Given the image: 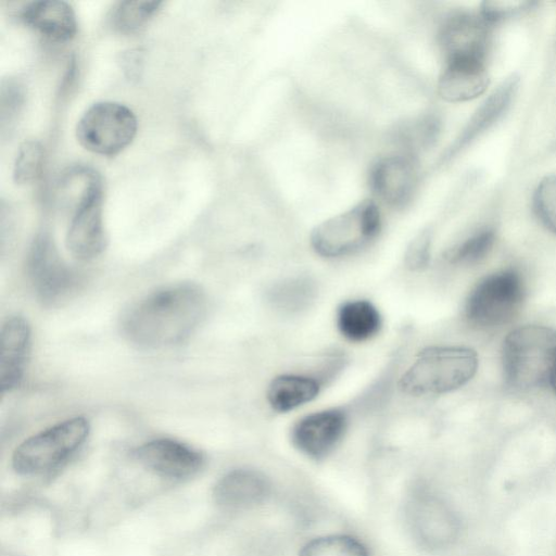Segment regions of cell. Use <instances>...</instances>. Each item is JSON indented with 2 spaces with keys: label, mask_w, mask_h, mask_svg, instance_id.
<instances>
[{
  "label": "cell",
  "mask_w": 556,
  "mask_h": 556,
  "mask_svg": "<svg viewBox=\"0 0 556 556\" xmlns=\"http://www.w3.org/2000/svg\"><path fill=\"white\" fill-rule=\"evenodd\" d=\"M206 311L203 290L190 282L157 289L128 308L122 332L132 344L162 349L185 341L199 327Z\"/></svg>",
  "instance_id": "obj_1"
},
{
  "label": "cell",
  "mask_w": 556,
  "mask_h": 556,
  "mask_svg": "<svg viewBox=\"0 0 556 556\" xmlns=\"http://www.w3.org/2000/svg\"><path fill=\"white\" fill-rule=\"evenodd\" d=\"M555 364V329L526 325L505 337L502 365L505 382L511 389L528 391L549 384Z\"/></svg>",
  "instance_id": "obj_2"
},
{
  "label": "cell",
  "mask_w": 556,
  "mask_h": 556,
  "mask_svg": "<svg viewBox=\"0 0 556 556\" xmlns=\"http://www.w3.org/2000/svg\"><path fill=\"white\" fill-rule=\"evenodd\" d=\"M478 355L465 346H430L422 350L400 380L406 394L428 395L454 391L477 372Z\"/></svg>",
  "instance_id": "obj_3"
},
{
  "label": "cell",
  "mask_w": 556,
  "mask_h": 556,
  "mask_svg": "<svg viewBox=\"0 0 556 556\" xmlns=\"http://www.w3.org/2000/svg\"><path fill=\"white\" fill-rule=\"evenodd\" d=\"M526 283L515 268H505L483 277L471 290L465 305L467 321L478 329L509 324L526 299Z\"/></svg>",
  "instance_id": "obj_4"
},
{
  "label": "cell",
  "mask_w": 556,
  "mask_h": 556,
  "mask_svg": "<svg viewBox=\"0 0 556 556\" xmlns=\"http://www.w3.org/2000/svg\"><path fill=\"white\" fill-rule=\"evenodd\" d=\"M405 516L413 539L428 551H446L462 536L459 514L441 494L426 485L413 490Z\"/></svg>",
  "instance_id": "obj_5"
},
{
  "label": "cell",
  "mask_w": 556,
  "mask_h": 556,
  "mask_svg": "<svg viewBox=\"0 0 556 556\" xmlns=\"http://www.w3.org/2000/svg\"><path fill=\"white\" fill-rule=\"evenodd\" d=\"M89 422L74 417L23 441L12 455V467L22 476L49 472L65 462L86 441Z\"/></svg>",
  "instance_id": "obj_6"
},
{
  "label": "cell",
  "mask_w": 556,
  "mask_h": 556,
  "mask_svg": "<svg viewBox=\"0 0 556 556\" xmlns=\"http://www.w3.org/2000/svg\"><path fill=\"white\" fill-rule=\"evenodd\" d=\"M137 129V117L129 108L103 101L92 104L81 115L76 126V138L84 149L112 156L131 143Z\"/></svg>",
  "instance_id": "obj_7"
},
{
  "label": "cell",
  "mask_w": 556,
  "mask_h": 556,
  "mask_svg": "<svg viewBox=\"0 0 556 556\" xmlns=\"http://www.w3.org/2000/svg\"><path fill=\"white\" fill-rule=\"evenodd\" d=\"M380 213L369 200L319 224L312 233L317 253L337 257L355 252L370 242L380 229Z\"/></svg>",
  "instance_id": "obj_8"
},
{
  "label": "cell",
  "mask_w": 556,
  "mask_h": 556,
  "mask_svg": "<svg viewBox=\"0 0 556 556\" xmlns=\"http://www.w3.org/2000/svg\"><path fill=\"white\" fill-rule=\"evenodd\" d=\"M102 204L101 180L97 174L91 172L66 233L68 251L80 261L97 257L106 247Z\"/></svg>",
  "instance_id": "obj_9"
},
{
  "label": "cell",
  "mask_w": 556,
  "mask_h": 556,
  "mask_svg": "<svg viewBox=\"0 0 556 556\" xmlns=\"http://www.w3.org/2000/svg\"><path fill=\"white\" fill-rule=\"evenodd\" d=\"M26 268L37 296L47 305L64 300L77 282L74 270L61 258L51 239L43 235L34 241Z\"/></svg>",
  "instance_id": "obj_10"
},
{
  "label": "cell",
  "mask_w": 556,
  "mask_h": 556,
  "mask_svg": "<svg viewBox=\"0 0 556 556\" xmlns=\"http://www.w3.org/2000/svg\"><path fill=\"white\" fill-rule=\"evenodd\" d=\"M134 456L154 475L177 480L193 477L204 464V457L199 451L167 438L143 443L134 451Z\"/></svg>",
  "instance_id": "obj_11"
},
{
  "label": "cell",
  "mask_w": 556,
  "mask_h": 556,
  "mask_svg": "<svg viewBox=\"0 0 556 556\" xmlns=\"http://www.w3.org/2000/svg\"><path fill=\"white\" fill-rule=\"evenodd\" d=\"M346 426L345 415L329 409L301 419L292 431L295 447L312 459L327 457L340 442Z\"/></svg>",
  "instance_id": "obj_12"
},
{
  "label": "cell",
  "mask_w": 556,
  "mask_h": 556,
  "mask_svg": "<svg viewBox=\"0 0 556 556\" xmlns=\"http://www.w3.org/2000/svg\"><path fill=\"white\" fill-rule=\"evenodd\" d=\"M271 493L269 479L255 469L238 468L225 473L214 485L213 498L225 510L253 508L267 501Z\"/></svg>",
  "instance_id": "obj_13"
},
{
  "label": "cell",
  "mask_w": 556,
  "mask_h": 556,
  "mask_svg": "<svg viewBox=\"0 0 556 556\" xmlns=\"http://www.w3.org/2000/svg\"><path fill=\"white\" fill-rule=\"evenodd\" d=\"M369 182L381 201L393 206L403 205L415 190L417 164L410 155L386 156L371 168Z\"/></svg>",
  "instance_id": "obj_14"
},
{
  "label": "cell",
  "mask_w": 556,
  "mask_h": 556,
  "mask_svg": "<svg viewBox=\"0 0 556 556\" xmlns=\"http://www.w3.org/2000/svg\"><path fill=\"white\" fill-rule=\"evenodd\" d=\"M489 25L481 14H457L447 20L440 34L447 61H483L489 42Z\"/></svg>",
  "instance_id": "obj_15"
},
{
  "label": "cell",
  "mask_w": 556,
  "mask_h": 556,
  "mask_svg": "<svg viewBox=\"0 0 556 556\" xmlns=\"http://www.w3.org/2000/svg\"><path fill=\"white\" fill-rule=\"evenodd\" d=\"M30 327L21 316L9 318L0 332V389L8 392L23 380L30 349Z\"/></svg>",
  "instance_id": "obj_16"
},
{
  "label": "cell",
  "mask_w": 556,
  "mask_h": 556,
  "mask_svg": "<svg viewBox=\"0 0 556 556\" xmlns=\"http://www.w3.org/2000/svg\"><path fill=\"white\" fill-rule=\"evenodd\" d=\"M20 15L28 27L52 41H68L77 31L75 12L65 1H33L22 9Z\"/></svg>",
  "instance_id": "obj_17"
},
{
  "label": "cell",
  "mask_w": 556,
  "mask_h": 556,
  "mask_svg": "<svg viewBox=\"0 0 556 556\" xmlns=\"http://www.w3.org/2000/svg\"><path fill=\"white\" fill-rule=\"evenodd\" d=\"M489 84L484 61L452 60L439 78L438 91L446 101L464 102L482 94Z\"/></svg>",
  "instance_id": "obj_18"
},
{
  "label": "cell",
  "mask_w": 556,
  "mask_h": 556,
  "mask_svg": "<svg viewBox=\"0 0 556 556\" xmlns=\"http://www.w3.org/2000/svg\"><path fill=\"white\" fill-rule=\"evenodd\" d=\"M518 88V78L514 75L503 80L481 103L469 119L453 148L458 150L475 137L491 127L507 110Z\"/></svg>",
  "instance_id": "obj_19"
},
{
  "label": "cell",
  "mask_w": 556,
  "mask_h": 556,
  "mask_svg": "<svg viewBox=\"0 0 556 556\" xmlns=\"http://www.w3.org/2000/svg\"><path fill=\"white\" fill-rule=\"evenodd\" d=\"M337 324L344 338L361 342L377 334L381 318L371 303L358 300L346 302L339 308Z\"/></svg>",
  "instance_id": "obj_20"
},
{
  "label": "cell",
  "mask_w": 556,
  "mask_h": 556,
  "mask_svg": "<svg viewBox=\"0 0 556 556\" xmlns=\"http://www.w3.org/2000/svg\"><path fill=\"white\" fill-rule=\"evenodd\" d=\"M319 392V383L306 376L277 377L268 389V402L278 412L291 410L312 401Z\"/></svg>",
  "instance_id": "obj_21"
},
{
  "label": "cell",
  "mask_w": 556,
  "mask_h": 556,
  "mask_svg": "<svg viewBox=\"0 0 556 556\" xmlns=\"http://www.w3.org/2000/svg\"><path fill=\"white\" fill-rule=\"evenodd\" d=\"M299 556H370L367 544L350 533H329L307 540Z\"/></svg>",
  "instance_id": "obj_22"
},
{
  "label": "cell",
  "mask_w": 556,
  "mask_h": 556,
  "mask_svg": "<svg viewBox=\"0 0 556 556\" xmlns=\"http://www.w3.org/2000/svg\"><path fill=\"white\" fill-rule=\"evenodd\" d=\"M315 295L314 283L306 278H293L276 285L269 292L271 304L287 313L305 308Z\"/></svg>",
  "instance_id": "obj_23"
},
{
  "label": "cell",
  "mask_w": 556,
  "mask_h": 556,
  "mask_svg": "<svg viewBox=\"0 0 556 556\" xmlns=\"http://www.w3.org/2000/svg\"><path fill=\"white\" fill-rule=\"evenodd\" d=\"M163 4L162 1H121L111 14L112 26L122 33H132L146 25Z\"/></svg>",
  "instance_id": "obj_24"
},
{
  "label": "cell",
  "mask_w": 556,
  "mask_h": 556,
  "mask_svg": "<svg viewBox=\"0 0 556 556\" xmlns=\"http://www.w3.org/2000/svg\"><path fill=\"white\" fill-rule=\"evenodd\" d=\"M494 242V231L492 229H482L452 249L448 253V260L453 264H475L490 253Z\"/></svg>",
  "instance_id": "obj_25"
},
{
  "label": "cell",
  "mask_w": 556,
  "mask_h": 556,
  "mask_svg": "<svg viewBox=\"0 0 556 556\" xmlns=\"http://www.w3.org/2000/svg\"><path fill=\"white\" fill-rule=\"evenodd\" d=\"M45 151L40 142L27 140L17 151L13 167V179L16 184L36 180L43 167Z\"/></svg>",
  "instance_id": "obj_26"
},
{
  "label": "cell",
  "mask_w": 556,
  "mask_h": 556,
  "mask_svg": "<svg viewBox=\"0 0 556 556\" xmlns=\"http://www.w3.org/2000/svg\"><path fill=\"white\" fill-rule=\"evenodd\" d=\"M533 202L541 223L556 235V175L546 176L540 181Z\"/></svg>",
  "instance_id": "obj_27"
},
{
  "label": "cell",
  "mask_w": 556,
  "mask_h": 556,
  "mask_svg": "<svg viewBox=\"0 0 556 556\" xmlns=\"http://www.w3.org/2000/svg\"><path fill=\"white\" fill-rule=\"evenodd\" d=\"M526 1H484L481 15L491 24L526 8Z\"/></svg>",
  "instance_id": "obj_28"
},
{
  "label": "cell",
  "mask_w": 556,
  "mask_h": 556,
  "mask_svg": "<svg viewBox=\"0 0 556 556\" xmlns=\"http://www.w3.org/2000/svg\"><path fill=\"white\" fill-rule=\"evenodd\" d=\"M429 257V238L427 235H420L410 244L406 262L410 268H420L427 264Z\"/></svg>",
  "instance_id": "obj_29"
},
{
  "label": "cell",
  "mask_w": 556,
  "mask_h": 556,
  "mask_svg": "<svg viewBox=\"0 0 556 556\" xmlns=\"http://www.w3.org/2000/svg\"><path fill=\"white\" fill-rule=\"evenodd\" d=\"M137 51H129L124 59V67L125 71L129 73V76L134 77L138 74L139 71V61L140 54L136 53Z\"/></svg>",
  "instance_id": "obj_30"
},
{
  "label": "cell",
  "mask_w": 556,
  "mask_h": 556,
  "mask_svg": "<svg viewBox=\"0 0 556 556\" xmlns=\"http://www.w3.org/2000/svg\"><path fill=\"white\" fill-rule=\"evenodd\" d=\"M549 384L552 386V388L556 394V364L554 366V369H553V372L551 376Z\"/></svg>",
  "instance_id": "obj_31"
}]
</instances>
